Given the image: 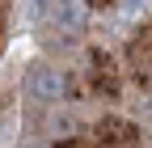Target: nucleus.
<instances>
[{
	"label": "nucleus",
	"mask_w": 152,
	"mask_h": 148,
	"mask_svg": "<svg viewBox=\"0 0 152 148\" xmlns=\"http://www.w3.org/2000/svg\"><path fill=\"white\" fill-rule=\"evenodd\" d=\"M26 93L38 97V102H59L68 93V81H64V72L59 68H51V64H34L26 72Z\"/></svg>",
	"instance_id": "f257e3e1"
},
{
	"label": "nucleus",
	"mask_w": 152,
	"mask_h": 148,
	"mask_svg": "<svg viewBox=\"0 0 152 148\" xmlns=\"http://www.w3.org/2000/svg\"><path fill=\"white\" fill-rule=\"evenodd\" d=\"M131 59L140 64V76H144V81H152V30L144 34L135 47H131Z\"/></svg>",
	"instance_id": "f03ea898"
},
{
	"label": "nucleus",
	"mask_w": 152,
	"mask_h": 148,
	"mask_svg": "<svg viewBox=\"0 0 152 148\" xmlns=\"http://www.w3.org/2000/svg\"><path fill=\"white\" fill-rule=\"evenodd\" d=\"M85 17H89V9H85V0H59V21L64 26H85Z\"/></svg>",
	"instance_id": "7ed1b4c3"
},
{
	"label": "nucleus",
	"mask_w": 152,
	"mask_h": 148,
	"mask_svg": "<svg viewBox=\"0 0 152 148\" xmlns=\"http://www.w3.org/2000/svg\"><path fill=\"white\" fill-rule=\"evenodd\" d=\"M152 0H123V9H148Z\"/></svg>",
	"instance_id": "20e7f679"
}]
</instances>
